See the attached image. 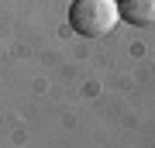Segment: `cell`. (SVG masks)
<instances>
[{
  "mask_svg": "<svg viewBox=\"0 0 155 148\" xmlns=\"http://www.w3.org/2000/svg\"><path fill=\"white\" fill-rule=\"evenodd\" d=\"M117 17H121V11L114 0H76L69 11V24L83 38H104L107 31H114Z\"/></svg>",
  "mask_w": 155,
  "mask_h": 148,
  "instance_id": "6da1fadb",
  "label": "cell"
},
{
  "mask_svg": "<svg viewBox=\"0 0 155 148\" xmlns=\"http://www.w3.org/2000/svg\"><path fill=\"white\" fill-rule=\"evenodd\" d=\"M117 11H121V17H127V21L138 24V28L155 24V0H121Z\"/></svg>",
  "mask_w": 155,
  "mask_h": 148,
  "instance_id": "7a4b0ae2",
  "label": "cell"
}]
</instances>
